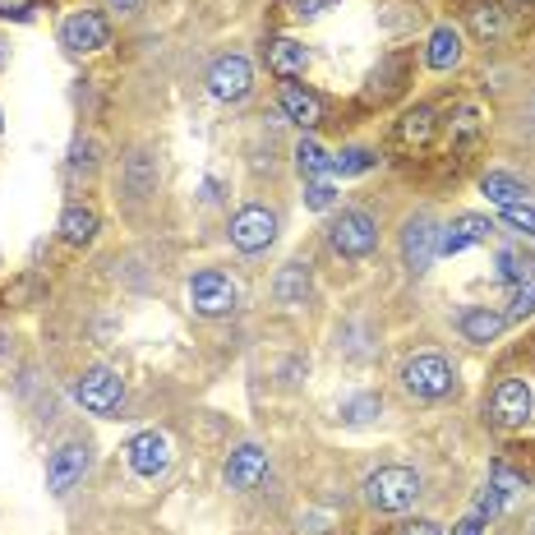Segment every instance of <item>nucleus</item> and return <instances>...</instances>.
Segmentation results:
<instances>
[{"label": "nucleus", "instance_id": "1", "mask_svg": "<svg viewBox=\"0 0 535 535\" xmlns=\"http://www.w3.org/2000/svg\"><path fill=\"white\" fill-rule=\"evenodd\" d=\"M365 499L369 508H379V512H406L420 499V476L411 466H379L365 480Z\"/></svg>", "mask_w": 535, "mask_h": 535}, {"label": "nucleus", "instance_id": "2", "mask_svg": "<svg viewBox=\"0 0 535 535\" xmlns=\"http://www.w3.org/2000/svg\"><path fill=\"white\" fill-rule=\"evenodd\" d=\"M328 240H333V250L342 254V259H365V254H374V245H379V226H374L369 213L351 208V213H342L333 222Z\"/></svg>", "mask_w": 535, "mask_h": 535}, {"label": "nucleus", "instance_id": "3", "mask_svg": "<svg viewBox=\"0 0 535 535\" xmlns=\"http://www.w3.org/2000/svg\"><path fill=\"white\" fill-rule=\"evenodd\" d=\"M236 300H240L236 282H231L226 273H217V268L190 277V305L199 314H208V319H222V314H231V310H236Z\"/></svg>", "mask_w": 535, "mask_h": 535}, {"label": "nucleus", "instance_id": "4", "mask_svg": "<svg viewBox=\"0 0 535 535\" xmlns=\"http://www.w3.org/2000/svg\"><path fill=\"white\" fill-rule=\"evenodd\" d=\"M74 397H79V406H88L93 416H111V411L125 402V383H120L116 369H88L84 379L74 383Z\"/></svg>", "mask_w": 535, "mask_h": 535}, {"label": "nucleus", "instance_id": "5", "mask_svg": "<svg viewBox=\"0 0 535 535\" xmlns=\"http://www.w3.org/2000/svg\"><path fill=\"white\" fill-rule=\"evenodd\" d=\"M125 462H130L134 476H162L171 466V439L162 434V429H143V434H134L130 443H125Z\"/></svg>", "mask_w": 535, "mask_h": 535}, {"label": "nucleus", "instance_id": "6", "mask_svg": "<svg viewBox=\"0 0 535 535\" xmlns=\"http://www.w3.org/2000/svg\"><path fill=\"white\" fill-rule=\"evenodd\" d=\"M277 240V217L268 213V208H240L236 217H231V245L236 250H245V254H259V250H268Z\"/></svg>", "mask_w": 535, "mask_h": 535}, {"label": "nucleus", "instance_id": "7", "mask_svg": "<svg viewBox=\"0 0 535 535\" xmlns=\"http://www.w3.org/2000/svg\"><path fill=\"white\" fill-rule=\"evenodd\" d=\"M402 383H406V393H416V397H448L452 369L443 356H416V360H406Z\"/></svg>", "mask_w": 535, "mask_h": 535}, {"label": "nucleus", "instance_id": "8", "mask_svg": "<svg viewBox=\"0 0 535 535\" xmlns=\"http://www.w3.org/2000/svg\"><path fill=\"white\" fill-rule=\"evenodd\" d=\"M107 37H111V28H107V19H102L97 10H79V14H70V19L60 24V47L74 51V56H84V51H102L107 47Z\"/></svg>", "mask_w": 535, "mask_h": 535}, {"label": "nucleus", "instance_id": "9", "mask_svg": "<svg viewBox=\"0 0 535 535\" xmlns=\"http://www.w3.org/2000/svg\"><path fill=\"white\" fill-rule=\"evenodd\" d=\"M208 88H213L217 102H240V97L254 88V70L245 56H222L208 70Z\"/></svg>", "mask_w": 535, "mask_h": 535}, {"label": "nucleus", "instance_id": "10", "mask_svg": "<svg viewBox=\"0 0 535 535\" xmlns=\"http://www.w3.org/2000/svg\"><path fill=\"white\" fill-rule=\"evenodd\" d=\"M439 254V226L429 222V217H411L402 231V259L411 273H425L429 263Z\"/></svg>", "mask_w": 535, "mask_h": 535}, {"label": "nucleus", "instance_id": "11", "mask_svg": "<svg viewBox=\"0 0 535 535\" xmlns=\"http://www.w3.org/2000/svg\"><path fill=\"white\" fill-rule=\"evenodd\" d=\"M84 471H88V448L84 443H65V448L51 452L47 462V489L51 494H70L84 480Z\"/></svg>", "mask_w": 535, "mask_h": 535}, {"label": "nucleus", "instance_id": "12", "mask_svg": "<svg viewBox=\"0 0 535 535\" xmlns=\"http://www.w3.org/2000/svg\"><path fill=\"white\" fill-rule=\"evenodd\" d=\"M268 476V452L259 443H240L231 457H226V485L231 489H254Z\"/></svg>", "mask_w": 535, "mask_h": 535}, {"label": "nucleus", "instance_id": "13", "mask_svg": "<svg viewBox=\"0 0 535 535\" xmlns=\"http://www.w3.org/2000/svg\"><path fill=\"white\" fill-rule=\"evenodd\" d=\"M489 406H494V420H499V425L517 429L531 420V388H526L522 379H503L499 388H494V402Z\"/></svg>", "mask_w": 535, "mask_h": 535}, {"label": "nucleus", "instance_id": "14", "mask_svg": "<svg viewBox=\"0 0 535 535\" xmlns=\"http://www.w3.org/2000/svg\"><path fill=\"white\" fill-rule=\"evenodd\" d=\"M282 111H286V120H296L300 130H314V125L323 120V97L314 93V88L286 79L282 84Z\"/></svg>", "mask_w": 535, "mask_h": 535}, {"label": "nucleus", "instance_id": "15", "mask_svg": "<svg viewBox=\"0 0 535 535\" xmlns=\"http://www.w3.org/2000/svg\"><path fill=\"white\" fill-rule=\"evenodd\" d=\"M489 217H476V213H466V217H457V222L448 226L439 236V254H462V250H471V245H480V240H489Z\"/></svg>", "mask_w": 535, "mask_h": 535}, {"label": "nucleus", "instance_id": "16", "mask_svg": "<svg viewBox=\"0 0 535 535\" xmlns=\"http://www.w3.org/2000/svg\"><path fill=\"white\" fill-rule=\"evenodd\" d=\"M503 323H508V314L489 310V305H471V310H462V319H457V328H462L466 342H494V337L503 333Z\"/></svg>", "mask_w": 535, "mask_h": 535}, {"label": "nucleus", "instance_id": "17", "mask_svg": "<svg viewBox=\"0 0 535 535\" xmlns=\"http://www.w3.org/2000/svg\"><path fill=\"white\" fill-rule=\"evenodd\" d=\"M268 65H273L277 79H296V74H305V65H310V51H305V42H296V37H277V42H268Z\"/></svg>", "mask_w": 535, "mask_h": 535}, {"label": "nucleus", "instance_id": "18", "mask_svg": "<svg viewBox=\"0 0 535 535\" xmlns=\"http://www.w3.org/2000/svg\"><path fill=\"white\" fill-rule=\"evenodd\" d=\"M425 60H429V70H452V65L462 60V33H457L452 24L434 28V33H429V51H425Z\"/></svg>", "mask_w": 535, "mask_h": 535}, {"label": "nucleus", "instance_id": "19", "mask_svg": "<svg viewBox=\"0 0 535 535\" xmlns=\"http://www.w3.org/2000/svg\"><path fill=\"white\" fill-rule=\"evenodd\" d=\"M60 236L70 240V245H88L97 236V213L84 208V203H70L65 213H60Z\"/></svg>", "mask_w": 535, "mask_h": 535}, {"label": "nucleus", "instance_id": "20", "mask_svg": "<svg viewBox=\"0 0 535 535\" xmlns=\"http://www.w3.org/2000/svg\"><path fill=\"white\" fill-rule=\"evenodd\" d=\"M310 296V268L305 263H286L282 277H277V300L282 305H305Z\"/></svg>", "mask_w": 535, "mask_h": 535}, {"label": "nucleus", "instance_id": "21", "mask_svg": "<svg viewBox=\"0 0 535 535\" xmlns=\"http://www.w3.org/2000/svg\"><path fill=\"white\" fill-rule=\"evenodd\" d=\"M480 190H485V199H489V203H499V208H512V203H526V185H522V180L499 176V171L480 180Z\"/></svg>", "mask_w": 535, "mask_h": 535}, {"label": "nucleus", "instance_id": "22", "mask_svg": "<svg viewBox=\"0 0 535 535\" xmlns=\"http://www.w3.org/2000/svg\"><path fill=\"white\" fill-rule=\"evenodd\" d=\"M434 139V111L429 107H416L402 116V143L406 148H425V143Z\"/></svg>", "mask_w": 535, "mask_h": 535}, {"label": "nucleus", "instance_id": "23", "mask_svg": "<svg viewBox=\"0 0 535 535\" xmlns=\"http://www.w3.org/2000/svg\"><path fill=\"white\" fill-rule=\"evenodd\" d=\"M526 314H535V273L508 282V319H526Z\"/></svg>", "mask_w": 535, "mask_h": 535}, {"label": "nucleus", "instance_id": "24", "mask_svg": "<svg viewBox=\"0 0 535 535\" xmlns=\"http://www.w3.org/2000/svg\"><path fill=\"white\" fill-rule=\"evenodd\" d=\"M480 130H485V111L480 107H462L457 111V120H452V143L457 148H466V143H476Z\"/></svg>", "mask_w": 535, "mask_h": 535}, {"label": "nucleus", "instance_id": "25", "mask_svg": "<svg viewBox=\"0 0 535 535\" xmlns=\"http://www.w3.org/2000/svg\"><path fill=\"white\" fill-rule=\"evenodd\" d=\"M296 167H300V176L319 180L323 171H333V157H323V148H319L314 139H300V148H296Z\"/></svg>", "mask_w": 535, "mask_h": 535}, {"label": "nucleus", "instance_id": "26", "mask_svg": "<svg viewBox=\"0 0 535 535\" xmlns=\"http://www.w3.org/2000/svg\"><path fill=\"white\" fill-rule=\"evenodd\" d=\"M471 28H476V37H503L508 33V14L499 5H476L471 10Z\"/></svg>", "mask_w": 535, "mask_h": 535}, {"label": "nucleus", "instance_id": "27", "mask_svg": "<svg viewBox=\"0 0 535 535\" xmlns=\"http://www.w3.org/2000/svg\"><path fill=\"white\" fill-rule=\"evenodd\" d=\"M379 162V157L369 153V148H342V153L333 157V171L337 176H360V171H369Z\"/></svg>", "mask_w": 535, "mask_h": 535}, {"label": "nucleus", "instance_id": "28", "mask_svg": "<svg viewBox=\"0 0 535 535\" xmlns=\"http://www.w3.org/2000/svg\"><path fill=\"white\" fill-rule=\"evenodd\" d=\"M379 411H383L379 397H356V402L342 406V420H346V425H365V420H374Z\"/></svg>", "mask_w": 535, "mask_h": 535}, {"label": "nucleus", "instance_id": "29", "mask_svg": "<svg viewBox=\"0 0 535 535\" xmlns=\"http://www.w3.org/2000/svg\"><path fill=\"white\" fill-rule=\"evenodd\" d=\"M503 222H508L512 231H522V236L535 240V208L531 203H512V208H503Z\"/></svg>", "mask_w": 535, "mask_h": 535}, {"label": "nucleus", "instance_id": "30", "mask_svg": "<svg viewBox=\"0 0 535 535\" xmlns=\"http://www.w3.org/2000/svg\"><path fill=\"white\" fill-rule=\"evenodd\" d=\"M499 273H503V282H517V277L535 273V263H531V259H522L517 250H503V254H499Z\"/></svg>", "mask_w": 535, "mask_h": 535}, {"label": "nucleus", "instance_id": "31", "mask_svg": "<svg viewBox=\"0 0 535 535\" xmlns=\"http://www.w3.org/2000/svg\"><path fill=\"white\" fill-rule=\"evenodd\" d=\"M153 180H157V171L148 167V157L134 153V157H130V190H134V194H143L148 185H153Z\"/></svg>", "mask_w": 535, "mask_h": 535}, {"label": "nucleus", "instance_id": "32", "mask_svg": "<svg viewBox=\"0 0 535 535\" xmlns=\"http://www.w3.org/2000/svg\"><path fill=\"white\" fill-rule=\"evenodd\" d=\"M333 199H337V190L328 185V180H310V185H305V203H310L314 213H323V208H333Z\"/></svg>", "mask_w": 535, "mask_h": 535}, {"label": "nucleus", "instance_id": "33", "mask_svg": "<svg viewBox=\"0 0 535 535\" xmlns=\"http://www.w3.org/2000/svg\"><path fill=\"white\" fill-rule=\"evenodd\" d=\"M489 485H494V489H499V494H503V499H512V494H517V489H522V476H512V471H508V466H494V480H489Z\"/></svg>", "mask_w": 535, "mask_h": 535}, {"label": "nucleus", "instance_id": "34", "mask_svg": "<svg viewBox=\"0 0 535 535\" xmlns=\"http://www.w3.org/2000/svg\"><path fill=\"white\" fill-rule=\"evenodd\" d=\"M328 5H333V0H286V10L296 14V19H319Z\"/></svg>", "mask_w": 535, "mask_h": 535}, {"label": "nucleus", "instance_id": "35", "mask_svg": "<svg viewBox=\"0 0 535 535\" xmlns=\"http://www.w3.org/2000/svg\"><path fill=\"white\" fill-rule=\"evenodd\" d=\"M499 508H503V494L494 485H485V489H480V499H476V512H480V517H494Z\"/></svg>", "mask_w": 535, "mask_h": 535}, {"label": "nucleus", "instance_id": "36", "mask_svg": "<svg viewBox=\"0 0 535 535\" xmlns=\"http://www.w3.org/2000/svg\"><path fill=\"white\" fill-rule=\"evenodd\" d=\"M452 535H485V517H480V512H466L462 522H457V531Z\"/></svg>", "mask_w": 535, "mask_h": 535}, {"label": "nucleus", "instance_id": "37", "mask_svg": "<svg viewBox=\"0 0 535 535\" xmlns=\"http://www.w3.org/2000/svg\"><path fill=\"white\" fill-rule=\"evenodd\" d=\"M33 10V0H0V19H24Z\"/></svg>", "mask_w": 535, "mask_h": 535}, {"label": "nucleus", "instance_id": "38", "mask_svg": "<svg viewBox=\"0 0 535 535\" xmlns=\"http://www.w3.org/2000/svg\"><path fill=\"white\" fill-rule=\"evenodd\" d=\"M397 535H443V531H439V522H406V526H397Z\"/></svg>", "mask_w": 535, "mask_h": 535}, {"label": "nucleus", "instance_id": "39", "mask_svg": "<svg viewBox=\"0 0 535 535\" xmlns=\"http://www.w3.org/2000/svg\"><path fill=\"white\" fill-rule=\"evenodd\" d=\"M111 10H134V5H139V0H107Z\"/></svg>", "mask_w": 535, "mask_h": 535}, {"label": "nucleus", "instance_id": "40", "mask_svg": "<svg viewBox=\"0 0 535 535\" xmlns=\"http://www.w3.org/2000/svg\"><path fill=\"white\" fill-rule=\"evenodd\" d=\"M0 360H10V346H5V333H0Z\"/></svg>", "mask_w": 535, "mask_h": 535}]
</instances>
